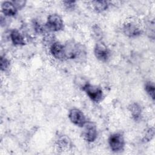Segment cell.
I'll use <instances>...</instances> for the list:
<instances>
[{
	"label": "cell",
	"instance_id": "6",
	"mask_svg": "<svg viewBox=\"0 0 155 155\" xmlns=\"http://www.w3.org/2000/svg\"><path fill=\"white\" fill-rule=\"evenodd\" d=\"M82 128V136L84 139L89 143L94 142L97 137V131L96 124L92 121L87 120Z\"/></svg>",
	"mask_w": 155,
	"mask_h": 155
},
{
	"label": "cell",
	"instance_id": "18",
	"mask_svg": "<svg viewBox=\"0 0 155 155\" xmlns=\"http://www.w3.org/2000/svg\"><path fill=\"white\" fill-rule=\"evenodd\" d=\"M33 30H35V31L38 33V34H42L44 33V29L45 27L44 26H43L42 25H41L38 21H34L33 22Z\"/></svg>",
	"mask_w": 155,
	"mask_h": 155
},
{
	"label": "cell",
	"instance_id": "15",
	"mask_svg": "<svg viewBox=\"0 0 155 155\" xmlns=\"http://www.w3.org/2000/svg\"><path fill=\"white\" fill-rule=\"evenodd\" d=\"M144 89L147 94L148 96L152 99L153 101H154L155 96H154V91H155V87L154 84L153 82L151 81H146L144 85Z\"/></svg>",
	"mask_w": 155,
	"mask_h": 155
},
{
	"label": "cell",
	"instance_id": "5",
	"mask_svg": "<svg viewBox=\"0 0 155 155\" xmlns=\"http://www.w3.org/2000/svg\"><path fill=\"white\" fill-rule=\"evenodd\" d=\"M93 51L96 59L102 62H107L111 56L110 48L102 41H97L96 43Z\"/></svg>",
	"mask_w": 155,
	"mask_h": 155
},
{
	"label": "cell",
	"instance_id": "4",
	"mask_svg": "<svg viewBox=\"0 0 155 155\" xmlns=\"http://www.w3.org/2000/svg\"><path fill=\"white\" fill-rule=\"evenodd\" d=\"M45 27L50 31H59L64 29V21L59 15L53 13L48 16Z\"/></svg>",
	"mask_w": 155,
	"mask_h": 155
},
{
	"label": "cell",
	"instance_id": "21",
	"mask_svg": "<svg viewBox=\"0 0 155 155\" xmlns=\"http://www.w3.org/2000/svg\"><path fill=\"white\" fill-rule=\"evenodd\" d=\"M12 2H13V4H15V5L16 6V7L17 8V9H18V10L22 9L23 7H25V4H26V1H22V0L13 1Z\"/></svg>",
	"mask_w": 155,
	"mask_h": 155
},
{
	"label": "cell",
	"instance_id": "8",
	"mask_svg": "<svg viewBox=\"0 0 155 155\" xmlns=\"http://www.w3.org/2000/svg\"><path fill=\"white\" fill-rule=\"evenodd\" d=\"M122 31L126 36L130 38H137L142 33L141 28L133 22H127L125 23L122 26Z\"/></svg>",
	"mask_w": 155,
	"mask_h": 155
},
{
	"label": "cell",
	"instance_id": "17",
	"mask_svg": "<svg viewBox=\"0 0 155 155\" xmlns=\"http://www.w3.org/2000/svg\"><path fill=\"white\" fill-rule=\"evenodd\" d=\"M154 136V129L153 127H150L148 128L143 135L142 140L144 142H149L152 140Z\"/></svg>",
	"mask_w": 155,
	"mask_h": 155
},
{
	"label": "cell",
	"instance_id": "1",
	"mask_svg": "<svg viewBox=\"0 0 155 155\" xmlns=\"http://www.w3.org/2000/svg\"><path fill=\"white\" fill-rule=\"evenodd\" d=\"M64 47L67 59L81 61L86 56V51L84 45L74 40L67 41Z\"/></svg>",
	"mask_w": 155,
	"mask_h": 155
},
{
	"label": "cell",
	"instance_id": "10",
	"mask_svg": "<svg viewBox=\"0 0 155 155\" xmlns=\"http://www.w3.org/2000/svg\"><path fill=\"white\" fill-rule=\"evenodd\" d=\"M18 9L12 1H5L1 4V11L7 17H13L18 12Z\"/></svg>",
	"mask_w": 155,
	"mask_h": 155
},
{
	"label": "cell",
	"instance_id": "20",
	"mask_svg": "<svg viewBox=\"0 0 155 155\" xmlns=\"http://www.w3.org/2000/svg\"><path fill=\"white\" fill-rule=\"evenodd\" d=\"M64 7L68 10H73L76 6V1H65L62 2Z\"/></svg>",
	"mask_w": 155,
	"mask_h": 155
},
{
	"label": "cell",
	"instance_id": "2",
	"mask_svg": "<svg viewBox=\"0 0 155 155\" xmlns=\"http://www.w3.org/2000/svg\"><path fill=\"white\" fill-rule=\"evenodd\" d=\"M86 93L91 101L95 103L101 102L104 99V93L102 88L98 86L91 84L87 82L81 88Z\"/></svg>",
	"mask_w": 155,
	"mask_h": 155
},
{
	"label": "cell",
	"instance_id": "7",
	"mask_svg": "<svg viewBox=\"0 0 155 155\" xmlns=\"http://www.w3.org/2000/svg\"><path fill=\"white\" fill-rule=\"evenodd\" d=\"M68 117L70 122L74 125L82 128L87 120L84 113L78 108H71L69 110Z\"/></svg>",
	"mask_w": 155,
	"mask_h": 155
},
{
	"label": "cell",
	"instance_id": "16",
	"mask_svg": "<svg viewBox=\"0 0 155 155\" xmlns=\"http://www.w3.org/2000/svg\"><path fill=\"white\" fill-rule=\"evenodd\" d=\"M0 64H1V70L2 71H6L8 70L9 67L10 65V61L5 56H1L0 59Z\"/></svg>",
	"mask_w": 155,
	"mask_h": 155
},
{
	"label": "cell",
	"instance_id": "3",
	"mask_svg": "<svg viewBox=\"0 0 155 155\" xmlns=\"http://www.w3.org/2000/svg\"><path fill=\"white\" fill-rule=\"evenodd\" d=\"M110 150L114 153H120L124 150L125 142L124 135L119 132L111 134L108 139Z\"/></svg>",
	"mask_w": 155,
	"mask_h": 155
},
{
	"label": "cell",
	"instance_id": "14",
	"mask_svg": "<svg viewBox=\"0 0 155 155\" xmlns=\"http://www.w3.org/2000/svg\"><path fill=\"white\" fill-rule=\"evenodd\" d=\"M94 10L97 13L105 12L110 6V2L104 0H96L91 2Z\"/></svg>",
	"mask_w": 155,
	"mask_h": 155
},
{
	"label": "cell",
	"instance_id": "13",
	"mask_svg": "<svg viewBox=\"0 0 155 155\" xmlns=\"http://www.w3.org/2000/svg\"><path fill=\"white\" fill-rule=\"evenodd\" d=\"M128 110L132 118L135 121L140 120L142 116V108L140 104L137 102L131 103L128 106Z\"/></svg>",
	"mask_w": 155,
	"mask_h": 155
},
{
	"label": "cell",
	"instance_id": "11",
	"mask_svg": "<svg viewBox=\"0 0 155 155\" xmlns=\"http://www.w3.org/2000/svg\"><path fill=\"white\" fill-rule=\"evenodd\" d=\"M56 146L61 151H68L72 147V143L70 138L65 136L62 135L58 137L56 140Z\"/></svg>",
	"mask_w": 155,
	"mask_h": 155
},
{
	"label": "cell",
	"instance_id": "12",
	"mask_svg": "<svg viewBox=\"0 0 155 155\" xmlns=\"http://www.w3.org/2000/svg\"><path fill=\"white\" fill-rule=\"evenodd\" d=\"M10 38L14 45L23 46L25 45L24 38L17 29H13L10 31Z\"/></svg>",
	"mask_w": 155,
	"mask_h": 155
},
{
	"label": "cell",
	"instance_id": "9",
	"mask_svg": "<svg viewBox=\"0 0 155 155\" xmlns=\"http://www.w3.org/2000/svg\"><path fill=\"white\" fill-rule=\"evenodd\" d=\"M51 55L56 59L59 61H65L67 59L64 45L58 41L53 42L49 47Z\"/></svg>",
	"mask_w": 155,
	"mask_h": 155
},
{
	"label": "cell",
	"instance_id": "19",
	"mask_svg": "<svg viewBox=\"0 0 155 155\" xmlns=\"http://www.w3.org/2000/svg\"><path fill=\"white\" fill-rule=\"evenodd\" d=\"M92 30H93V33L94 36V37L97 39V41H101L100 39L102 38V32L101 28L97 25H94L92 27Z\"/></svg>",
	"mask_w": 155,
	"mask_h": 155
}]
</instances>
